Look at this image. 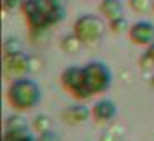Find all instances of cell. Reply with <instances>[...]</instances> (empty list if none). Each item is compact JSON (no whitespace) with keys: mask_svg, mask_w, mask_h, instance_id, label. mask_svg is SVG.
<instances>
[{"mask_svg":"<svg viewBox=\"0 0 154 141\" xmlns=\"http://www.w3.org/2000/svg\"><path fill=\"white\" fill-rule=\"evenodd\" d=\"M61 85L78 100H88L104 93L113 83V75L106 63L90 61L85 67L71 65L61 71Z\"/></svg>","mask_w":154,"mask_h":141,"instance_id":"6da1fadb","label":"cell"},{"mask_svg":"<svg viewBox=\"0 0 154 141\" xmlns=\"http://www.w3.org/2000/svg\"><path fill=\"white\" fill-rule=\"evenodd\" d=\"M7 100L17 111L33 110L42 101V88L28 77H18L10 81L7 88Z\"/></svg>","mask_w":154,"mask_h":141,"instance_id":"7a4b0ae2","label":"cell"},{"mask_svg":"<svg viewBox=\"0 0 154 141\" xmlns=\"http://www.w3.org/2000/svg\"><path fill=\"white\" fill-rule=\"evenodd\" d=\"M104 30H106V25H104L103 18L91 14L78 17L73 25V33L85 45L96 43L98 40H101V37L104 35Z\"/></svg>","mask_w":154,"mask_h":141,"instance_id":"3957f363","label":"cell"},{"mask_svg":"<svg viewBox=\"0 0 154 141\" xmlns=\"http://www.w3.org/2000/svg\"><path fill=\"white\" fill-rule=\"evenodd\" d=\"M22 10H23L25 20H27L32 33H42L47 28L53 27L45 0H27L22 5Z\"/></svg>","mask_w":154,"mask_h":141,"instance_id":"277c9868","label":"cell"},{"mask_svg":"<svg viewBox=\"0 0 154 141\" xmlns=\"http://www.w3.org/2000/svg\"><path fill=\"white\" fill-rule=\"evenodd\" d=\"M4 68H5V73L12 78L25 77L27 71L30 70V58L23 52L4 53Z\"/></svg>","mask_w":154,"mask_h":141,"instance_id":"5b68a950","label":"cell"},{"mask_svg":"<svg viewBox=\"0 0 154 141\" xmlns=\"http://www.w3.org/2000/svg\"><path fill=\"white\" fill-rule=\"evenodd\" d=\"M129 38L133 43L141 45V47H149L154 43V24L146 20H139L131 25L129 28Z\"/></svg>","mask_w":154,"mask_h":141,"instance_id":"8992f818","label":"cell"},{"mask_svg":"<svg viewBox=\"0 0 154 141\" xmlns=\"http://www.w3.org/2000/svg\"><path fill=\"white\" fill-rule=\"evenodd\" d=\"M116 113H118V108L114 105V101L109 100V98L98 100L91 108V116L96 123H108L116 116Z\"/></svg>","mask_w":154,"mask_h":141,"instance_id":"52a82bcc","label":"cell"},{"mask_svg":"<svg viewBox=\"0 0 154 141\" xmlns=\"http://www.w3.org/2000/svg\"><path fill=\"white\" fill-rule=\"evenodd\" d=\"M90 116H91V110L86 106V105H80V103H78V105H71L70 108H66V110L61 113V118H63L65 123L73 124V126L88 121V118H90Z\"/></svg>","mask_w":154,"mask_h":141,"instance_id":"ba28073f","label":"cell"},{"mask_svg":"<svg viewBox=\"0 0 154 141\" xmlns=\"http://www.w3.org/2000/svg\"><path fill=\"white\" fill-rule=\"evenodd\" d=\"M45 5H47L51 25H58L66 15L68 0H45Z\"/></svg>","mask_w":154,"mask_h":141,"instance_id":"9c48e42d","label":"cell"},{"mask_svg":"<svg viewBox=\"0 0 154 141\" xmlns=\"http://www.w3.org/2000/svg\"><path fill=\"white\" fill-rule=\"evenodd\" d=\"M100 12L106 20H114V18L123 17V4L121 0H101L100 4Z\"/></svg>","mask_w":154,"mask_h":141,"instance_id":"30bf717a","label":"cell"},{"mask_svg":"<svg viewBox=\"0 0 154 141\" xmlns=\"http://www.w3.org/2000/svg\"><path fill=\"white\" fill-rule=\"evenodd\" d=\"M4 141H38V139L28 131V128H25V130L4 131Z\"/></svg>","mask_w":154,"mask_h":141,"instance_id":"8fae6325","label":"cell"},{"mask_svg":"<svg viewBox=\"0 0 154 141\" xmlns=\"http://www.w3.org/2000/svg\"><path fill=\"white\" fill-rule=\"evenodd\" d=\"M81 45H83V42H81L75 33L65 37L63 42H61V48H63V52H66V53H76Z\"/></svg>","mask_w":154,"mask_h":141,"instance_id":"7c38bea8","label":"cell"},{"mask_svg":"<svg viewBox=\"0 0 154 141\" xmlns=\"http://www.w3.org/2000/svg\"><path fill=\"white\" fill-rule=\"evenodd\" d=\"M28 128L27 121L20 116V114H12L5 120L4 123V131H10V130H25Z\"/></svg>","mask_w":154,"mask_h":141,"instance_id":"4fadbf2b","label":"cell"},{"mask_svg":"<svg viewBox=\"0 0 154 141\" xmlns=\"http://www.w3.org/2000/svg\"><path fill=\"white\" fill-rule=\"evenodd\" d=\"M109 28L113 33H124V32H129L131 25L128 24V20L124 17H119V18H114V20L109 22Z\"/></svg>","mask_w":154,"mask_h":141,"instance_id":"5bb4252c","label":"cell"},{"mask_svg":"<svg viewBox=\"0 0 154 141\" xmlns=\"http://www.w3.org/2000/svg\"><path fill=\"white\" fill-rule=\"evenodd\" d=\"M154 5V0H129V7L136 14H144Z\"/></svg>","mask_w":154,"mask_h":141,"instance_id":"9a60e30c","label":"cell"},{"mask_svg":"<svg viewBox=\"0 0 154 141\" xmlns=\"http://www.w3.org/2000/svg\"><path fill=\"white\" fill-rule=\"evenodd\" d=\"M33 126L38 133H43V131L51 130V120L47 116V114H38L33 121Z\"/></svg>","mask_w":154,"mask_h":141,"instance_id":"2e32d148","label":"cell"},{"mask_svg":"<svg viewBox=\"0 0 154 141\" xmlns=\"http://www.w3.org/2000/svg\"><path fill=\"white\" fill-rule=\"evenodd\" d=\"M4 52L5 53H17L22 52V43L18 42V38H7L4 43Z\"/></svg>","mask_w":154,"mask_h":141,"instance_id":"e0dca14e","label":"cell"},{"mask_svg":"<svg viewBox=\"0 0 154 141\" xmlns=\"http://www.w3.org/2000/svg\"><path fill=\"white\" fill-rule=\"evenodd\" d=\"M38 141H60V136H58V133L55 130H48V131L40 133Z\"/></svg>","mask_w":154,"mask_h":141,"instance_id":"ac0fdd59","label":"cell"},{"mask_svg":"<svg viewBox=\"0 0 154 141\" xmlns=\"http://www.w3.org/2000/svg\"><path fill=\"white\" fill-rule=\"evenodd\" d=\"M2 5H4V8L7 12H14L17 8H20L23 5V2L22 0H2Z\"/></svg>","mask_w":154,"mask_h":141,"instance_id":"d6986e66","label":"cell"},{"mask_svg":"<svg viewBox=\"0 0 154 141\" xmlns=\"http://www.w3.org/2000/svg\"><path fill=\"white\" fill-rule=\"evenodd\" d=\"M139 63H141V67L144 68V70H149V68H152L154 67V61L151 60L149 57H147L146 53L143 55V57H141V60H139Z\"/></svg>","mask_w":154,"mask_h":141,"instance_id":"ffe728a7","label":"cell"},{"mask_svg":"<svg viewBox=\"0 0 154 141\" xmlns=\"http://www.w3.org/2000/svg\"><path fill=\"white\" fill-rule=\"evenodd\" d=\"M144 53H146V55H147V57H149V58H151V60H152V61H154V43H151V45H149V47H147V48H146V52H144Z\"/></svg>","mask_w":154,"mask_h":141,"instance_id":"44dd1931","label":"cell"},{"mask_svg":"<svg viewBox=\"0 0 154 141\" xmlns=\"http://www.w3.org/2000/svg\"><path fill=\"white\" fill-rule=\"evenodd\" d=\"M83 2H91V0H83Z\"/></svg>","mask_w":154,"mask_h":141,"instance_id":"7402d4cb","label":"cell"},{"mask_svg":"<svg viewBox=\"0 0 154 141\" xmlns=\"http://www.w3.org/2000/svg\"><path fill=\"white\" fill-rule=\"evenodd\" d=\"M152 86H154V78H152Z\"/></svg>","mask_w":154,"mask_h":141,"instance_id":"603a6c76","label":"cell"},{"mask_svg":"<svg viewBox=\"0 0 154 141\" xmlns=\"http://www.w3.org/2000/svg\"><path fill=\"white\" fill-rule=\"evenodd\" d=\"M22 2H27V0H22Z\"/></svg>","mask_w":154,"mask_h":141,"instance_id":"cb8c5ba5","label":"cell"},{"mask_svg":"<svg viewBox=\"0 0 154 141\" xmlns=\"http://www.w3.org/2000/svg\"><path fill=\"white\" fill-rule=\"evenodd\" d=\"M152 8H154V5H152Z\"/></svg>","mask_w":154,"mask_h":141,"instance_id":"d4e9b609","label":"cell"}]
</instances>
